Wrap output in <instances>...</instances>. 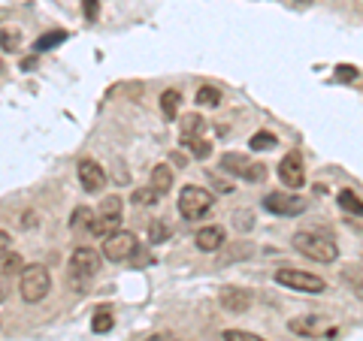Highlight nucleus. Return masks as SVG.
I'll list each match as a JSON object with an SVG mask.
<instances>
[{
  "label": "nucleus",
  "instance_id": "15",
  "mask_svg": "<svg viewBox=\"0 0 363 341\" xmlns=\"http://www.w3.org/2000/svg\"><path fill=\"white\" fill-rule=\"evenodd\" d=\"M336 200H339V209H342V212L354 214V218H360V214H363V202H360V197H357V190L345 187V190L336 193Z\"/></svg>",
  "mask_w": 363,
  "mask_h": 341
},
{
  "label": "nucleus",
  "instance_id": "9",
  "mask_svg": "<svg viewBox=\"0 0 363 341\" xmlns=\"http://www.w3.org/2000/svg\"><path fill=\"white\" fill-rule=\"evenodd\" d=\"M264 206L272 214H279V218H297V214L306 212V200L297 197V193H269L264 200Z\"/></svg>",
  "mask_w": 363,
  "mask_h": 341
},
{
  "label": "nucleus",
  "instance_id": "8",
  "mask_svg": "<svg viewBox=\"0 0 363 341\" xmlns=\"http://www.w3.org/2000/svg\"><path fill=\"white\" fill-rule=\"evenodd\" d=\"M279 178H281V185L291 187V190L303 187V181H306V163H303V154L300 151H288L285 157H281Z\"/></svg>",
  "mask_w": 363,
  "mask_h": 341
},
{
  "label": "nucleus",
  "instance_id": "29",
  "mask_svg": "<svg viewBox=\"0 0 363 341\" xmlns=\"http://www.w3.org/2000/svg\"><path fill=\"white\" fill-rule=\"evenodd\" d=\"M82 13H85L88 21H94L97 13H100V4H97V0H82Z\"/></svg>",
  "mask_w": 363,
  "mask_h": 341
},
{
  "label": "nucleus",
  "instance_id": "33",
  "mask_svg": "<svg viewBox=\"0 0 363 341\" xmlns=\"http://www.w3.org/2000/svg\"><path fill=\"white\" fill-rule=\"evenodd\" d=\"M37 221H40V218H37L33 212H25V214H21V226H33Z\"/></svg>",
  "mask_w": 363,
  "mask_h": 341
},
{
  "label": "nucleus",
  "instance_id": "12",
  "mask_svg": "<svg viewBox=\"0 0 363 341\" xmlns=\"http://www.w3.org/2000/svg\"><path fill=\"white\" fill-rule=\"evenodd\" d=\"M79 181H82V187H85L88 193L104 190V187H106V173H104V166H100L97 161H82V163H79Z\"/></svg>",
  "mask_w": 363,
  "mask_h": 341
},
{
  "label": "nucleus",
  "instance_id": "20",
  "mask_svg": "<svg viewBox=\"0 0 363 341\" xmlns=\"http://www.w3.org/2000/svg\"><path fill=\"white\" fill-rule=\"evenodd\" d=\"M64 40H67L64 30H49V33H43V37L33 42V52H49V49H55V45H61Z\"/></svg>",
  "mask_w": 363,
  "mask_h": 341
},
{
  "label": "nucleus",
  "instance_id": "1",
  "mask_svg": "<svg viewBox=\"0 0 363 341\" xmlns=\"http://www.w3.org/2000/svg\"><path fill=\"white\" fill-rule=\"evenodd\" d=\"M294 248H297L303 257L315 260V263H333V260L339 257L336 242L321 230H300L297 236H294Z\"/></svg>",
  "mask_w": 363,
  "mask_h": 341
},
{
  "label": "nucleus",
  "instance_id": "36",
  "mask_svg": "<svg viewBox=\"0 0 363 341\" xmlns=\"http://www.w3.org/2000/svg\"><path fill=\"white\" fill-rule=\"evenodd\" d=\"M300 4H312V0H300Z\"/></svg>",
  "mask_w": 363,
  "mask_h": 341
},
{
  "label": "nucleus",
  "instance_id": "23",
  "mask_svg": "<svg viewBox=\"0 0 363 341\" xmlns=\"http://www.w3.org/2000/svg\"><path fill=\"white\" fill-rule=\"evenodd\" d=\"M203 130V118L200 115H185L182 118V139H185V136H197Z\"/></svg>",
  "mask_w": 363,
  "mask_h": 341
},
{
  "label": "nucleus",
  "instance_id": "25",
  "mask_svg": "<svg viewBox=\"0 0 363 341\" xmlns=\"http://www.w3.org/2000/svg\"><path fill=\"white\" fill-rule=\"evenodd\" d=\"M18 42H21V33L18 30H0V49L13 52V49H18Z\"/></svg>",
  "mask_w": 363,
  "mask_h": 341
},
{
  "label": "nucleus",
  "instance_id": "10",
  "mask_svg": "<svg viewBox=\"0 0 363 341\" xmlns=\"http://www.w3.org/2000/svg\"><path fill=\"white\" fill-rule=\"evenodd\" d=\"M288 329H291V333H297V335H303V338L336 335V326H330L324 317H315V314H309V317H294V320L288 323Z\"/></svg>",
  "mask_w": 363,
  "mask_h": 341
},
{
  "label": "nucleus",
  "instance_id": "4",
  "mask_svg": "<svg viewBox=\"0 0 363 341\" xmlns=\"http://www.w3.org/2000/svg\"><path fill=\"white\" fill-rule=\"evenodd\" d=\"M212 206H215V193L206 187L188 185L179 193V214L185 221H200L206 212H212Z\"/></svg>",
  "mask_w": 363,
  "mask_h": 341
},
{
  "label": "nucleus",
  "instance_id": "3",
  "mask_svg": "<svg viewBox=\"0 0 363 341\" xmlns=\"http://www.w3.org/2000/svg\"><path fill=\"white\" fill-rule=\"evenodd\" d=\"M18 290H21V299L25 302H43L45 296H49V290H52V275H49V269L40 266V263H33V266H25L18 272Z\"/></svg>",
  "mask_w": 363,
  "mask_h": 341
},
{
  "label": "nucleus",
  "instance_id": "5",
  "mask_svg": "<svg viewBox=\"0 0 363 341\" xmlns=\"http://www.w3.org/2000/svg\"><path fill=\"white\" fill-rule=\"evenodd\" d=\"M276 281L281 284L285 290H294V293H309V296H318V293L327 290V281L315 272H303V269H294V266H285L276 272Z\"/></svg>",
  "mask_w": 363,
  "mask_h": 341
},
{
  "label": "nucleus",
  "instance_id": "2",
  "mask_svg": "<svg viewBox=\"0 0 363 341\" xmlns=\"http://www.w3.org/2000/svg\"><path fill=\"white\" fill-rule=\"evenodd\" d=\"M100 263H104V257H100L94 248L79 245L76 251L70 254V287L73 290H85L88 281L100 272Z\"/></svg>",
  "mask_w": 363,
  "mask_h": 341
},
{
  "label": "nucleus",
  "instance_id": "13",
  "mask_svg": "<svg viewBox=\"0 0 363 341\" xmlns=\"http://www.w3.org/2000/svg\"><path fill=\"white\" fill-rule=\"evenodd\" d=\"M194 242H197V248L200 251H206V254H212V251H221L224 248V242H227V230L224 226H203V230L194 236Z\"/></svg>",
  "mask_w": 363,
  "mask_h": 341
},
{
  "label": "nucleus",
  "instance_id": "30",
  "mask_svg": "<svg viewBox=\"0 0 363 341\" xmlns=\"http://www.w3.org/2000/svg\"><path fill=\"white\" fill-rule=\"evenodd\" d=\"M6 296H9V275L0 272V302H6Z\"/></svg>",
  "mask_w": 363,
  "mask_h": 341
},
{
  "label": "nucleus",
  "instance_id": "28",
  "mask_svg": "<svg viewBox=\"0 0 363 341\" xmlns=\"http://www.w3.org/2000/svg\"><path fill=\"white\" fill-rule=\"evenodd\" d=\"M167 238H169V224L164 221L152 224V242H167Z\"/></svg>",
  "mask_w": 363,
  "mask_h": 341
},
{
  "label": "nucleus",
  "instance_id": "17",
  "mask_svg": "<svg viewBox=\"0 0 363 341\" xmlns=\"http://www.w3.org/2000/svg\"><path fill=\"white\" fill-rule=\"evenodd\" d=\"M179 103H182V94L176 88H167L164 94H161V112H164V118L167 121H176L179 115Z\"/></svg>",
  "mask_w": 363,
  "mask_h": 341
},
{
  "label": "nucleus",
  "instance_id": "6",
  "mask_svg": "<svg viewBox=\"0 0 363 341\" xmlns=\"http://www.w3.org/2000/svg\"><path fill=\"white\" fill-rule=\"evenodd\" d=\"M221 169H224L227 175H236V178L252 181V185H260V181H267V175H269L264 163H252L245 154H236V151L221 154Z\"/></svg>",
  "mask_w": 363,
  "mask_h": 341
},
{
  "label": "nucleus",
  "instance_id": "22",
  "mask_svg": "<svg viewBox=\"0 0 363 341\" xmlns=\"http://www.w3.org/2000/svg\"><path fill=\"white\" fill-rule=\"evenodd\" d=\"M157 200H161V193L152 190V187H140V190L130 193V202H133V206H155Z\"/></svg>",
  "mask_w": 363,
  "mask_h": 341
},
{
  "label": "nucleus",
  "instance_id": "11",
  "mask_svg": "<svg viewBox=\"0 0 363 341\" xmlns=\"http://www.w3.org/2000/svg\"><path fill=\"white\" fill-rule=\"evenodd\" d=\"M218 302H221V308H227L230 314H245L248 308H252L255 296L248 290H242V287H224Z\"/></svg>",
  "mask_w": 363,
  "mask_h": 341
},
{
  "label": "nucleus",
  "instance_id": "18",
  "mask_svg": "<svg viewBox=\"0 0 363 341\" xmlns=\"http://www.w3.org/2000/svg\"><path fill=\"white\" fill-rule=\"evenodd\" d=\"M194 100H197L200 109H218V106H221V91L212 88V85H203V88L197 91Z\"/></svg>",
  "mask_w": 363,
  "mask_h": 341
},
{
  "label": "nucleus",
  "instance_id": "32",
  "mask_svg": "<svg viewBox=\"0 0 363 341\" xmlns=\"http://www.w3.org/2000/svg\"><path fill=\"white\" fill-rule=\"evenodd\" d=\"M9 242H13V238H9V233H6V230H0V254L9 251Z\"/></svg>",
  "mask_w": 363,
  "mask_h": 341
},
{
  "label": "nucleus",
  "instance_id": "21",
  "mask_svg": "<svg viewBox=\"0 0 363 341\" xmlns=\"http://www.w3.org/2000/svg\"><path fill=\"white\" fill-rule=\"evenodd\" d=\"M21 269H25V260L18 254H9V251L0 254V272H4V275H18Z\"/></svg>",
  "mask_w": 363,
  "mask_h": 341
},
{
  "label": "nucleus",
  "instance_id": "14",
  "mask_svg": "<svg viewBox=\"0 0 363 341\" xmlns=\"http://www.w3.org/2000/svg\"><path fill=\"white\" fill-rule=\"evenodd\" d=\"M173 187V169H169L167 163H157L155 169H152V190H157L164 197V193Z\"/></svg>",
  "mask_w": 363,
  "mask_h": 341
},
{
  "label": "nucleus",
  "instance_id": "31",
  "mask_svg": "<svg viewBox=\"0 0 363 341\" xmlns=\"http://www.w3.org/2000/svg\"><path fill=\"white\" fill-rule=\"evenodd\" d=\"M145 341H179L176 335H169V333H155V335H149Z\"/></svg>",
  "mask_w": 363,
  "mask_h": 341
},
{
  "label": "nucleus",
  "instance_id": "26",
  "mask_svg": "<svg viewBox=\"0 0 363 341\" xmlns=\"http://www.w3.org/2000/svg\"><path fill=\"white\" fill-rule=\"evenodd\" d=\"M221 338H224V341H267V338H260V335H255V333H245V329H227Z\"/></svg>",
  "mask_w": 363,
  "mask_h": 341
},
{
  "label": "nucleus",
  "instance_id": "19",
  "mask_svg": "<svg viewBox=\"0 0 363 341\" xmlns=\"http://www.w3.org/2000/svg\"><path fill=\"white\" fill-rule=\"evenodd\" d=\"M116 326V317H112V311L106 308H97L94 311V317H91V329H94V333H109V329Z\"/></svg>",
  "mask_w": 363,
  "mask_h": 341
},
{
  "label": "nucleus",
  "instance_id": "24",
  "mask_svg": "<svg viewBox=\"0 0 363 341\" xmlns=\"http://www.w3.org/2000/svg\"><path fill=\"white\" fill-rule=\"evenodd\" d=\"M252 149H257V151H267V149H272V145H276V136L272 133H267V130H260V133H255L252 136Z\"/></svg>",
  "mask_w": 363,
  "mask_h": 341
},
{
  "label": "nucleus",
  "instance_id": "34",
  "mask_svg": "<svg viewBox=\"0 0 363 341\" xmlns=\"http://www.w3.org/2000/svg\"><path fill=\"white\" fill-rule=\"evenodd\" d=\"M33 64H37V61H33V58H28V61H21V70H33Z\"/></svg>",
  "mask_w": 363,
  "mask_h": 341
},
{
  "label": "nucleus",
  "instance_id": "27",
  "mask_svg": "<svg viewBox=\"0 0 363 341\" xmlns=\"http://www.w3.org/2000/svg\"><path fill=\"white\" fill-rule=\"evenodd\" d=\"M336 76L342 79V82H357L360 70H357V67H348V64H339V67H336Z\"/></svg>",
  "mask_w": 363,
  "mask_h": 341
},
{
  "label": "nucleus",
  "instance_id": "7",
  "mask_svg": "<svg viewBox=\"0 0 363 341\" xmlns=\"http://www.w3.org/2000/svg\"><path fill=\"white\" fill-rule=\"evenodd\" d=\"M136 254V236L128 230H116L104 236V248H100V257H106L109 263H124Z\"/></svg>",
  "mask_w": 363,
  "mask_h": 341
},
{
  "label": "nucleus",
  "instance_id": "35",
  "mask_svg": "<svg viewBox=\"0 0 363 341\" xmlns=\"http://www.w3.org/2000/svg\"><path fill=\"white\" fill-rule=\"evenodd\" d=\"M0 73H4V58H0Z\"/></svg>",
  "mask_w": 363,
  "mask_h": 341
},
{
  "label": "nucleus",
  "instance_id": "16",
  "mask_svg": "<svg viewBox=\"0 0 363 341\" xmlns=\"http://www.w3.org/2000/svg\"><path fill=\"white\" fill-rule=\"evenodd\" d=\"M182 145L191 151V157H197V161H206V157L212 154V145H209V139H203V136L197 133V136H185L182 139Z\"/></svg>",
  "mask_w": 363,
  "mask_h": 341
}]
</instances>
